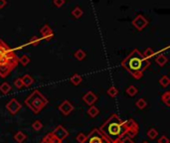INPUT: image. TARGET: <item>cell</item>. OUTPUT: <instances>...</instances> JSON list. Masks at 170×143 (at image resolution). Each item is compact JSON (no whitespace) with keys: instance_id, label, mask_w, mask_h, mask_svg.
Returning a JSON list of instances; mask_svg holds the SVG:
<instances>
[{"instance_id":"4","label":"cell","mask_w":170,"mask_h":143,"mask_svg":"<svg viewBox=\"0 0 170 143\" xmlns=\"http://www.w3.org/2000/svg\"><path fill=\"white\" fill-rule=\"evenodd\" d=\"M24 103L29 107L34 114H39L43 110V108L48 105V99L38 90H35L28 95V97L25 98Z\"/></svg>"},{"instance_id":"39","label":"cell","mask_w":170,"mask_h":143,"mask_svg":"<svg viewBox=\"0 0 170 143\" xmlns=\"http://www.w3.org/2000/svg\"><path fill=\"white\" fill-rule=\"evenodd\" d=\"M112 143H120V140H116V141H113Z\"/></svg>"},{"instance_id":"15","label":"cell","mask_w":170,"mask_h":143,"mask_svg":"<svg viewBox=\"0 0 170 143\" xmlns=\"http://www.w3.org/2000/svg\"><path fill=\"white\" fill-rule=\"evenodd\" d=\"M87 112H88L89 116H91L92 118H94V117H97L98 114H100V109H98L97 106L91 105L88 108V110H87Z\"/></svg>"},{"instance_id":"32","label":"cell","mask_w":170,"mask_h":143,"mask_svg":"<svg viewBox=\"0 0 170 143\" xmlns=\"http://www.w3.org/2000/svg\"><path fill=\"white\" fill-rule=\"evenodd\" d=\"M47 134H48V136H49L50 143H61L62 142L60 139H58L52 132H49V133H47Z\"/></svg>"},{"instance_id":"28","label":"cell","mask_w":170,"mask_h":143,"mask_svg":"<svg viewBox=\"0 0 170 143\" xmlns=\"http://www.w3.org/2000/svg\"><path fill=\"white\" fill-rule=\"evenodd\" d=\"M72 15L74 16L75 18H77V19L81 18L82 15H83V10L81 9L80 7H76V8H75V9L72 11Z\"/></svg>"},{"instance_id":"10","label":"cell","mask_w":170,"mask_h":143,"mask_svg":"<svg viewBox=\"0 0 170 143\" xmlns=\"http://www.w3.org/2000/svg\"><path fill=\"white\" fill-rule=\"evenodd\" d=\"M52 133H53L58 139H60L61 141H63L65 138L68 137L69 134H70L69 131L67 130L63 125H61V124L58 125V126H56V128H55V129L52 131Z\"/></svg>"},{"instance_id":"22","label":"cell","mask_w":170,"mask_h":143,"mask_svg":"<svg viewBox=\"0 0 170 143\" xmlns=\"http://www.w3.org/2000/svg\"><path fill=\"white\" fill-rule=\"evenodd\" d=\"M135 105H136L137 108L144 109L145 107L147 106V101H146L144 98H139V99H137V101H135Z\"/></svg>"},{"instance_id":"27","label":"cell","mask_w":170,"mask_h":143,"mask_svg":"<svg viewBox=\"0 0 170 143\" xmlns=\"http://www.w3.org/2000/svg\"><path fill=\"white\" fill-rule=\"evenodd\" d=\"M19 63H20L22 66L26 67L27 65H29V63H30V58H29L27 55H23L22 57H21L20 59H19Z\"/></svg>"},{"instance_id":"9","label":"cell","mask_w":170,"mask_h":143,"mask_svg":"<svg viewBox=\"0 0 170 143\" xmlns=\"http://www.w3.org/2000/svg\"><path fill=\"white\" fill-rule=\"evenodd\" d=\"M132 25L135 27L138 31H142L146 26L148 25V21L144 18V16L138 15L132 20Z\"/></svg>"},{"instance_id":"34","label":"cell","mask_w":170,"mask_h":143,"mask_svg":"<svg viewBox=\"0 0 170 143\" xmlns=\"http://www.w3.org/2000/svg\"><path fill=\"white\" fill-rule=\"evenodd\" d=\"M158 143H169V139L166 135H162V136L158 139Z\"/></svg>"},{"instance_id":"24","label":"cell","mask_w":170,"mask_h":143,"mask_svg":"<svg viewBox=\"0 0 170 143\" xmlns=\"http://www.w3.org/2000/svg\"><path fill=\"white\" fill-rule=\"evenodd\" d=\"M143 57L146 59V60H149L150 58H152L154 55H155V53H154V51L151 49V48H146V50L143 52Z\"/></svg>"},{"instance_id":"36","label":"cell","mask_w":170,"mask_h":143,"mask_svg":"<svg viewBox=\"0 0 170 143\" xmlns=\"http://www.w3.org/2000/svg\"><path fill=\"white\" fill-rule=\"evenodd\" d=\"M120 143H134V142L132 141V139H130V138H128V137H124V138L120 139Z\"/></svg>"},{"instance_id":"25","label":"cell","mask_w":170,"mask_h":143,"mask_svg":"<svg viewBox=\"0 0 170 143\" xmlns=\"http://www.w3.org/2000/svg\"><path fill=\"white\" fill-rule=\"evenodd\" d=\"M158 135V131L155 129V128H150L148 131H147V136L149 139H151V140H154Z\"/></svg>"},{"instance_id":"8","label":"cell","mask_w":170,"mask_h":143,"mask_svg":"<svg viewBox=\"0 0 170 143\" xmlns=\"http://www.w3.org/2000/svg\"><path fill=\"white\" fill-rule=\"evenodd\" d=\"M59 110L61 111V113L63 115H65V116H67V115H69L72 113V111L74 110L75 108V106L73 105V103L71 102L70 101H63L61 103H60V105H59Z\"/></svg>"},{"instance_id":"29","label":"cell","mask_w":170,"mask_h":143,"mask_svg":"<svg viewBox=\"0 0 170 143\" xmlns=\"http://www.w3.org/2000/svg\"><path fill=\"white\" fill-rule=\"evenodd\" d=\"M40 42H41V39H40V38L37 37V36H33V37L29 40L28 45L37 46V45H39V43H40Z\"/></svg>"},{"instance_id":"13","label":"cell","mask_w":170,"mask_h":143,"mask_svg":"<svg viewBox=\"0 0 170 143\" xmlns=\"http://www.w3.org/2000/svg\"><path fill=\"white\" fill-rule=\"evenodd\" d=\"M21 79H22L23 85H24V86H26V87L32 86L33 82H34V79L31 77L30 75H28V74H26V75H23V77L21 78Z\"/></svg>"},{"instance_id":"30","label":"cell","mask_w":170,"mask_h":143,"mask_svg":"<svg viewBox=\"0 0 170 143\" xmlns=\"http://www.w3.org/2000/svg\"><path fill=\"white\" fill-rule=\"evenodd\" d=\"M42 127H43V124H42V122L40 120H36V121H34L32 123V128L35 131H40L42 129Z\"/></svg>"},{"instance_id":"12","label":"cell","mask_w":170,"mask_h":143,"mask_svg":"<svg viewBox=\"0 0 170 143\" xmlns=\"http://www.w3.org/2000/svg\"><path fill=\"white\" fill-rule=\"evenodd\" d=\"M40 33L42 35V38H44L46 41H50L54 38V32L48 25H44L40 29Z\"/></svg>"},{"instance_id":"3","label":"cell","mask_w":170,"mask_h":143,"mask_svg":"<svg viewBox=\"0 0 170 143\" xmlns=\"http://www.w3.org/2000/svg\"><path fill=\"white\" fill-rule=\"evenodd\" d=\"M122 119L118 114L113 113L104 122L98 130L112 142L120 140L122 138Z\"/></svg>"},{"instance_id":"5","label":"cell","mask_w":170,"mask_h":143,"mask_svg":"<svg viewBox=\"0 0 170 143\" xmlns=\"http://www.w3.org/2000/svg\"><path fill=\"white\" fill-rule=\"evenodd\" d=\"M138 131H139V126L134 121V119L128 118L122 122V138L128 137L132 139L137 135Z\"/></svg>"},{"instance_id":"1","label":"cell","mask_w":170,"mask_h":143,"mask_svg":"<svg viewBox=\"0 0 170 143\" xmlns=\"http://www.w3.org/2000/svg\"><path fill=\"white\" fill-rule=\"evenodd\" d=\"M150 65L149 60H146L142 53L137 49H134L124 61L121 62V67L125 69L134 79H139L143 75V72Z\"/></svg>"},{"instance_id":"16","label":"cell","mask_w":170,"mask_h":143,"mask_svg":"<svg viewBox=\"0 0 170 143\" xmlns=\"http://www.w3.org/2000/svg\"><path fill=\"white\" fill-rule=\"evenodd\" d=\"M82 81H83L82 75H80L79 74H75L70 78V82H72L74 86H79L82 82Z\"/></svg>"},{"instance_id":"18","label":"cell","mask_w":170,"mask_h":143,"mask_svg":"<svg viewBox=\"0 0 170 143\" xmlns=\"http://www.w3.org/2000/svg\"><path fill=\"white\" fill-rule=\"evenodd\" d=\"M10 90H11V86L8 82H3L0 85V91H1L3 94H7Z\"/></svg>"},{"instance_id":"33","label":"cell","mask_w":170,"mask_h":143,"mask_svg":"<svg viewBox=\"0 0 170 143\" xmlns=\"http://www.w3.org/2000/svg\"><path fill=\"white\" fill-rule=\"evenodd\" d=\"M14 86H15V87H17L18 90H20V89H22L23 86H24V85H23V82H22L21 78H19V79H15V82H14Z\"/></svg>"},{"instance_id":"6","label":"cell","mask_w":170,"mask_h":143,"mask_svg":"<svg viewBox=\"0 0 170 143\" xmlns=\"http://www.w3.org/2000/svg\"><path fill=\"white\" fill-rule=\"evenodd\" d=\"M85 143H112L98 128H94L87 135V140Z\"/></svg>"},{"instance_id":"7","label":"cell","mask_w":170,"mask_h":143,"mask_svg":"<svg viewBox=\"0 0 170 143\" xmlns=\"http://www.w3.org/2000/svg\"><path fill=\"white\" fill-rule=\"evenodd\" d=\"M22 107V105L19 102L16 98H12L11 101H9L6 105V109L8 110V112L11 115H15L17 114L19 111H20Z\"/></svg>"},{"instance_id":"38","label":"cell","mask_w":170,"mask_h":143,"mask_svg":"<svg viewBox=\"0 0 170 143\" xmlns=\"http://www.w3.org/2000/svg\"><path fill=\"white\" fill-rule=\"evenodd\" d=\"M7 4L6 0H0V9H2L3 7H5Z\"/></svg>"},{"instance_id":"35","label":"cell","mask_w":170,"mask_h":143,"mask_svg":"<svg viewBox=\"0 0 170 143\" xmlns=\"http://www.w3.org/2000/svg\"><path fill=\"white\" fill-rule=\"evenodd\" d=\"M64 3H65V0H54V4L57 7L63 6V5H64Z\"/></svg>"},{"instance_id":"37","label":"cell","mask_w":170,"mask_h":143,"mask_svg":"<svg viewBox=\"0 0 170 143\" xmlns=\"http://www.w3.org/2000/svg\"><path fill=\"white\" fill-rule=\"evenodd\" d=\"M41 143H50V140H49V136H48V134H46V136L42 139V140H41Z\"/></svg>"},{"instance_id":"2","label":"cell","mask_w":170,"mask_h":143,"mask_svg":"<svg viewBox=\"0 0 170 143\" xmlns=\"http://www.w3.org/2000/svg\"><path fill=\"white\" fill-rule=\"evenodd\" d=\"M19 59L13 49L0 39V77L6 78L7 75L18 66Z\"/></svg>"},{"instance_id":"11","label":"cell","mask_w":170,"mask_h":143,"mask_svg":"<svg viewBox=\"0 0 170 143\" xmlns=\"http://www.w3.org/2000/svg\"><path fill=\"white\" fill-rule=\"evenodd\" d=\"M83 101H84L86 105H88L89 106L94 105V103L98 101V95L94 94V91L90 90L87 94H84V97H83Z\"/></svg>"},{"instance_id":"14","label":"cell","mask_w":170,"mask_h":143,"mask_svg":"<svg viewBox=\"0 0 170 143\" xmlns=\"http://www.w3.org/2000/svg\"><path fill=\"white\" fill-rule=\"evenodd\" d=\"M27 139V135L23 131H17L14 135V140L17 143H23Z\"/></svg>"},{"instance_id":"21","label":"cell","mask_w":170,"mask_h":143,"mask_svg":"<svg viewBox=\"0 0 170 143\" xmlns=\"http://www.w3.org/2000/svg\"><path fill=\"white\" fill-rule=\"evenodd\" d=\"M125 93L128 94L129 97H134L137 93H138V90L135 86H129L128 89H126Z\"/></svg>"},{"instance_id":"23","label":"cell","mask_w":170,"mask_h":143,"mask_svg":"<svg viewBox=\"0 0 170 143\" xmlns=\"http://www.w3.org/2000/svg\"><path fill=\"white\" fill-rule=\"evenodd\" d=\"M159 83L162 87H167L170 83V79L168 78V75H163V77H161L159 79Z\"/></svg>"},{"instance_id":"40","label":"cell","mask_w":170,"mask_h":143,"mask_svg":"<svg viewBox=\"0 0 170 143\" xmlns=\"http://www.w3.org/2000/svg\"><path fill=\"white\" fill-rule=\"evenodd\" d=\"M142 143H148L147 141H143V142H142Z\"/></svg>"},{"instance_id":"19","label":"cell","mask_w":170,"mask_h":143,"mask_svg":"<svg viewBox=\"0 0 170 143\" xmlns=\"http://www.w3.org/2000/svg\"><path fill=\"white\" fill-rule=\"evenodd\" d=\"M161 101L165 103L166 106H170V91H165L161 95Z\"/></svg>"},{"instance_id":"31","label":"cell","mask_w":170,"mask_h":143,"mask_svg":"<svg viewBox=\"0 0 170 143\" xmlns=\"http://www.w3.org/2000/svg\"><path fill=\"white\" fill-rule=\"evenodd\" d=\"M76 139H77V141L79 143H85L86 140H87V135L85 133H83V132H80V133H78Z\"/></svg>"},{"instance_id":"20","label":"cell","mask_w":170,"mask_h":143,"mask_svg":"<svg viewBox=\"0 0 170 143\" xmlns=\"http://www.w3.org/2000/svg\"><path fill=\"white\" fill-rule=\"evenodd\" d=\"M74 56H75V58H76L77 60H79V61H83V60L86 58L87 55H86L85 51H83L82 49H79V50H77L76 52H75Z\"/></svg>"},{"instance_id":"26","label":"cell","mask_w":170,"mask_h":143,"mask_svg":"<svg viewBox=\"0 0 170 143\" xmlns=\"http://www.w3.org/2000/svg\"><path fill=\"white\" fill-rule=\"evenodd\" d=\"M106 93H108V94L109 95L110 97H116V95L118 94V90L116 89V86H110Z\"/></svg>"},{"instance_id":"41","label":"cell","mask_w":170,"mask_h":143,"mask_svg":"<svg viewBox=\"0 0 170 143\" xmlns=\"http://www.w3.org/2000/svg\"><path fill=\"white\" fill-rule=\"evenodd\" d=\"M61 143H63V141H62V142H61Z\"/></svg>"},{"instance_id":"17","label":"cell","mask_w":170,"mask_h":143,"mask_svg":"<svg viewBox=\"0 0 170 143\" xmlns=\"http://www.w3.org/2000/svg\"><path fill=\"white\" fill-rule=\"evenodd\" d=\"M167 61H168V59L165 57L164 55H159L158 56V57L155 59V62H156V64L158 66H160V67H163L166 63H167Z\"/></svg>"}]
</instances>
